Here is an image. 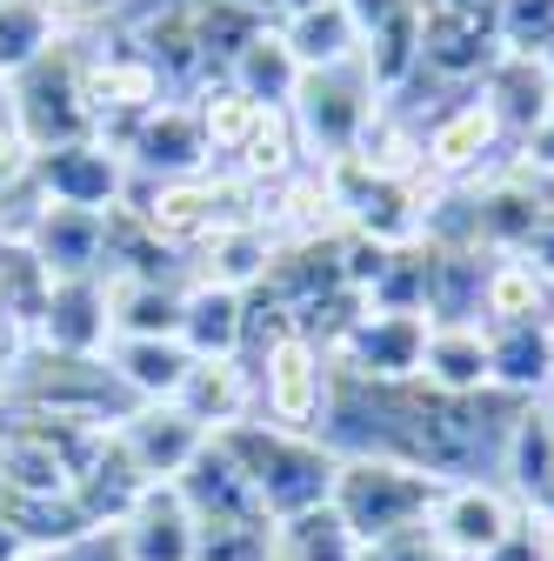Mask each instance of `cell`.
Listing matches in <instances>:
<instances>
[{
	"instance_id": "6da1fadb",
	"label": "cell",
	"mask_w": 554,
	"mask_h": 561,
	"mask_svg": "<svg viewBox=\"0 0 554 561\" xmlns=\"http://www.w3.org/2000/svg\"><path fill=\"white\" fill-rule=\"evenodd\" d=\"M234 448V461L247 468L254 481V502L267 508V522H301L314 508H327L334 495V468L341 455L314 435H281V428H267V421H241V428L221 435Z\"/></svg>"
},
{
	"instance_id": "7a4b0ae2",
	"label": "cell",
	"mask_w": 554,
	"mask_h": 561,
	"mask_svg": "<svg viewBox=\"0 0 554 561\" xmlns=\"http://www.w3.org/2000/svg\"><path fill=\"white\" fill-rule=\"evenodd\" d=\"M441 495V481L422 474V468H407V461H388V455H348L334 468V495L327 508L348 522L355 541H381L394 528H414V522H428Z\"/></svg>"
},
{
	"instance_id": "3957f363",
	"label": "cell",
	"mask_w": 554,
	"mask_h": 561,
	"mask_svg": "<svg viewBox=\"0 0 554 561\" xmlns=\"http://www.w3.org/2000/svg\"><path fill=\"white\" fill-rule=\"evenodd\" d=\"M381 88L368 75V60H348V67H327V75H301L295 88V134H301V148H308V168H334V161H348L361 148V134L374 127L381 114Z\"/></svg>"
},
{
	"instance_id": "277c9868",
	"label": "cell",
	"mask_w": 554,
	"mask_h": 561,
	"mask_svg": "<svg viewBox=\"0 0 554 561\" xmlns=\"http://www.w3.org/2000/svg\"><path fill=\"white\" fill-rule=\"evenodd\" d=\"M327 401H334V362L308 334H274L254 355V408H261L267 428L321 442Z\"/></svg>"
},
{
	"instance_id": "5b68a950",
	"label": "cell",
	"mask_w": 554,
	"mask_h": 561,
	"mask_svg": "<svg viewBox=\"0 0 554 561\" xmlns=\"http://www.w3.org/2000/svg\"><path fill=\"white\" fill-rule=\"evenodd\" d=\"M14 88V127L27 134L34 154H54L67 140H94V114L81 94V41H54Z\"/></svg>"
},
{
	"instance_id": "8992f818",
	"label": "cell",
	"mask_w": 554,
	"mask_h": 561,
	"mask_svg": "<svg viewBox=\"0 0 554 561\" xmlns=\"http://www.w3.org/2000/svg\"><path fill=\"white\" fill-rule=\"evenodd\" d=\"M508 148V134L495 121V107L481 94H461L454 107H441L422 127V174L441 187H474L481 174L495 168V154Z\"/></svg>"
},
{
	"instance_id": "52a82bcc",
	"label": "cell",
	"mask_w": 554,
	"mask_h": 561,
	"mask_svg": "<svg viewBox=\"0 0 554 561\" xmlns=\"http://www.w3.org/2000/svg\"><path fill=\"white\" fill-rule=\"evenodd\" d=\"M521 502L501 481H441V495L428 508V528L441 535L448 561H488L515 528H521Z\"/></svg>"
},
{
	"instance_id": "ba28073f",
	"label": "cell",
	"mask_w": 554,
	"mask_h": 561,
	"mask_svg": "<svg viewBox=\"0 0 554 561\" xmlns=\"http://www.w3.org/2000/svg\"><path fill=\"white\" fill-rule=\"evenodd\" d=\"M127 161L107 140H67V148L34 161V194L47 207H88V215H107V207L127 201Z\"/></svg>"
},
{
	"instance_id": "9c48e42d",
	"label": "cell",
	"mask_w": 554,
	"mask_h": 561,
	"mask_svg": "<svg viewBox=\"0 0 554 561\" xmlns=\"http://www.w3.org/2000/svg\"><path fill=\"white\" fill-rule=\"evenodd\" d=\"M120 207H134L141 228L168 254H194L207 234L221 228V187H215V174H194V181H127Z\"/></svg>"
},
{
	"instance_id": "30bf717a",
	"label": "cell",
	"mask_w": 554,
	"mask_h": 561,
	"mask_svg": "<svg viewBox=\"0 0 554 561\" xmlns=\"http://www.w3.org/2000/svg\"><path fill=\"white\" fill-rule=\"evenodd\" d=\"M120 161L134 181H194L207 174V140H200V121L187 101H161L154 114H141L127 134H120Z\"/></svg>"
},
{
	"instance_id": "8fae6325",
	"label": "cell",
	"mask_w": 554,
	"mask_h": 561,
	"mask_svg": "<svg viewBox=\"0 0 554 561\" xmlns=\"http://www.w3.org/2000/svg\"><path fill=\"white\" fill-rule=\"evenodd\" d=\"M114 442H120V455H127L134 468H141V481L154 488V481H181L187 461L215 442V435H207L194 414H181L174 401H141V408H134L120 428H114Z\"/></svg>"
},
{
	"instance_id": "7c38bea8",
	"label": "cell",
	"mask_w": 554,
	"mask_h": 561,
	"mask_svg": "<svg viewBox=\"0 0 554 561\" xmlns=\"http://www.w3.org/2000/svg\"><path fill=\"white\" fill-rule=\"evenodd\" d=\"M501 60V34L495 14H448V8H422V75L441 88H468L488 81V67Z\"/></svg>"
},
{
	"instance_id": "4fadbf2b",
	"label": "cell",
	"mask_w": 554,
	"mask_h": 561,
	"mask_svg": "<svg viewBox=\"0 0 554 561\" xmlns=\"http://www.w3.org/2000/svg\"><path fill=\"white\" fill-rule=\"evenodd\" d=\"M107 341H114L107 280H101V274L54 280V288H47V308H41V328H34V347H47V355H74V362H94V355H107Z\"/></svg>"
},
{
	"instance_id": "5bb4252c",
	"label": "cell",
	"mask_w": 554,
	"mask_h": 561,
	"mask_svg": "<svg viewBox=\"0 0 554 561\" xmlns=\"http://www.w3.org/2000/svg\"><path fill=\"white\" fill-rule=\"evenodd\" d=\"M27 248L41 254L47 280H81L101 274V248H107V215H88V207H34L27 221Z\"/></svg>"
},
{
	"instance_id": "9a60e30c",
	"label": "cell",
	"mask_w": 554,
	"mask_h": 561,
	"mask_svg": "<svg viewBox=\"0 0 554 561\" xmlns=\"http://www.w3.org/2000/svg\"><path fill=\"white\" fill-rule=\"evenodd\" d=\"M481 101L495 107L501 134L528 148V140L554 121V81H547L541 54H501V60L488 67V81H481Z\"/></svg>"
},
{
	"instance_id": "2e32d148",
	"label": "cell",
	"mask_w": 554,
	"mask_h": 561,
	"mask_svg": "<svg viewBox=\"0 0 554 561\" xmlns=\"http://www.w3.org/2000/svg\"><path fill=\"white\" fill-rule=\"evenodd\" d=\"M181 414H194L207 435H228L254 414V362L247 355H221V362H194L181 394H174Z\"/></svg>"
},
{
	"instance_id": "e0dca14e",
	"label": "cell",
	"mask_w": 554,
	"mask_h": 561,
	"mask_svg": "<svg viewBox=\"0 0 554 561\" xmlns=\"http://www.w3.org/2000/svg\"><path fill=\"white\" fill-rule=\"evenodd\" d=\"M274 241L261 221H221L187 261V280H215V288H234V295H254L267 267H274Z\"/></svg>"
},
{
	"instance_id": "ac0fdd59",
	"label": "cell",
	"mask_w": 554,
	"mask_h": 561,
	"mask_svg": "<svg viewBox=\"0 0 554 561\" xmlns=\"http://www.w3.org/2000/svg\"><path fill=\"white\" fill-rule=\"evenodd\" d=\"M194 508L181 502L174 481H154L141 502H134V515L120 522V548L127 561H194Z\"/></svg>"
},
{
	"instance_id": "d6986e66",
	"label": "cell",
	"mask_w": 554,
	"mask_h": 561,
	"mask_svg": "<svg viewBox=\"0 0 554 561\" xmlns=\"http://www.w3.org/2000/svg\"><path fill=\"white\" fill-rule=\"evenodd\" d=\"M274 27H281L288 54L301 60V75H327V67H348V60H361V41H368L348 0H321V8L281 14Z\"/></svg>"
},
{
	"instance_id": "ffe728a7",
	"label": "cell",
	"mask_w": 554,
	"mask_h": 561,
	"mask_svg": "<svg viewBox=\"0 0 554 561\" xmlns=\"http://www.w3.org/2000/svg\"><path fill=\"white\" fill-rule=\"evenodd\" d=\"M181 347L194 362H221L247 347V295L215 288V280H187L181 295Z\"/></svg>"
},
{
	"instance_id": "44dd1931",
	"label": "cell",
	"mask_w": 554,
	"mask_h": 561,
	"mask_svg": "<svg viewBox=\"0 0 554 561\" xmlns=\"http://www.w3.org/2000/svg\"><path fill=\"white\" fill-rule=\"evenodd\" d=\"M554 328V274H541L521 254L488 261V288H481V328Z\"/></svg>"
},
{
	"instance_id": "7402d4cb",
	"label": "cell",
	"mask_w": 554,
	"mask_h": 561,
	"mask_svg": "<svg viewBox=\"0 0 554 561\" xmlns=\"http://www.w3.org/2000/svg\"><path fill=\"white\" fill-rule=\"evenodd\" d=\"M488 388L541 401L554 388V328H488Z\"/></svg>"
},
{
	"instance_id": "603a6c76",
	"label": "cell",
	"mask_w": 554,
	"mask_h": 561,
	"mask_svg": "<svg viewBox=\"0 0 554 561\" xmlns=\"http://www.w3.org/2000/svg\"><path fill=\"white\" fill-rule=\"evenodd\" d=\"M181 295L187 280H107L114 341H181Z\"/></svg>"
},
{
	"instance_id": "cb8c5ba5",
	"label": "cell",
	"mask_w": 554,
	"mask_h": 561,
	"mask_svg": "<svg viewBox=\"0 0 554 561\" xmlns=\"http://www.w3.org/2000/svg\"><path fill=\"white\" fill-rule=\"evenodd\" d=\"M228 88H241L254 107H295V88H301V60L288 54V41H281V27H261L234 60H228V75H221Z\"/></svg>"
},
{
	"instance_id": "d4e9b609",
	"label": "cell",
	"mask_w": 554,
	"mask_h": 561,
	"mask_svg": "<svg viewBox=\"0 0 554 561\" xmlns=\"http://www.w3.org/2000/svg\"><path fill=\"white\" fill-rule=\"evenodd\" d=\"M422 381L435 394H488V328H428Z\"/></svg>"
},
{
	"instance_id": "484cf974",
	"label": "cell",
	"mask_w": 554,
	"mask_h": 561,
	"mask_svg": "<svg viewBox=\"0 0 554 561\" xmlns=\"http://www.w3.org/2000/svg\"><path fill=\"white\" fill-rule=\"evenodd\" d=\"M107 368L127 381L134 401H174L194 355L181 341H107Z\"/></svg>"
},
{
	"instance_id": "4316f807",
	"label": "cell",
	"mask_w": 554,
	"mask_h": 561,
	"mask_svg": "<svg viewBox=\"0 0 554 561\" xmlns=\"http://www.w3.org/2000/svg\"><path fill=\"white\" fill-rule=\"evenodd\" d=\"M301 168H308V148H301V134H295V114H288V107H267V114L254 121V134H247V148L234 154V174L267 194V187L295 181Z\"/></svg>"
},
{
	"instance_id": "83f0119b",
	"label": "cell",
	"mask_w": 554,
	"mask_h": 561,
	"mask_svg": "<svg viewBox=\"0 0 554 561\" xmlns=\"http://www.w3.org/2000/svg\"><path fill=\"white\" fill-rule=\"evenodd\" d=\"M194 121H200V140H207V154H241L247 148V134H254V121L267 114V107H254L241 88H228V81H215V88H200L194 101Z\"/></svg>"
},
{
	"instance_id": "f1b7e54d",
	"label": "cell",
	"mask_w": 554,
	"mask_h": 561,
	"mask_svg": "<svg viewBox=\"0 0 554 561\" xmlns=\"http://www.w3.org/2000/svg\"><path fill=\"white\" fill-rule=\"evenodd\" d=\"M281 548V522L267 515H228L194 528V561H274Z\"/></svg>"
},
{
	"instance_id": "f546056e",
	"label": "cell",
	"mask_w": 554,
	"mask_h": 561,
	"mask_svg": "<svg viewBox=\"0 0 554 561\" xmlns=\"http://www.w3.org/2000/svg\"><path fill=\"white\" fill-rule=\"evenodd\" d=\"M54 41L60 34H54L41 0H0V81H21Z\"/></svg>"
},
{
	"instance_id": "4dcf8cb0",
	"label": "cell",
	"mask_w": 554,
	"mask_h": 561,
	"mask_svg": "<svg viewBox=\"0 0 554 561\" xmlns=\"http://www.w3.org/2000/svg\"><path fill=\"white\" fill-rule=\"evenodd\" d=\"M274 561H361V541L348 535V522H341L334 508H314L301 522H281Z\"/></svg>"
},
{
	"instance_id": "1f68e13d",
	"label": "cell",
	"mask_w": 554,
	"mask_h": 561,
	"mask_svg": "<svg viewBox=\"0 0 554 561\" xmlns=\"http://www.w3.org/2000/svg\"><path fill=\"white\" fill-rule=\"evenodd\" d=\"M501 54H541L554 41V0H495Z\"/></svg>"
},
{
	"instance_id": "d6a6232c",
	"label": "cell",
	"mask_w": 554,
	"mask_h": 561,
	"mask_svg": "<svg viewBox=\"0 0 554 561\" xmlns=\"http://www.w3.org/2000/svg\"><path fill=\"white\" fill-rule=\"evenodd\" d=\"M41 8H47V21H54L60 41H81V34H94V27L127 21L134 0H41Z\"/></svg>"
},
{
	"instance_id": "836d02e7",
	"label": "cell",
	"mask_w": 554,
	"mask_h": 561,
	"mask_svg": "<svg viewBox=\"0 0 554 561\" xmlns=\"http://www.w3.org/2000/svg\"><path fill=\"white\" fill-rule=\"evenodd\" d=\"M361 561H448V548L428 522H414V528H394L381 541H361Z\"/></svg>"
},
{
	"instance_id": "e575fe53",
	"label": "cell",
	"mask_w": 554,
	"mask_h": 561,
	"mask_svg": "<svg viewBox=\"0 0 554 561\" xmlns=\"http://www.w3.org/2000/svg\"><path fill=\"white\" fill-rule=\"evenodd\" d=\"M422 8H448V14H495V0H422Z\"/></svg>"
},
{
	"instance_id": "d590c367",
	"label": "cell",
	"mask_w": 554,
	"mask_h": 561,
	"mask_svg": "<svg viewBox=\"0 0 554 561\" xmlns=\"http://www.w3.org/2000/svg\"><path fill=\"white\" fill-rule=\"evenodd\" d=\"M0 134H14V88L0 81Z\"/></svg>"
},
{
	"instance_id": "8d00e7d4",
	"label": "cell",
	"mask_w": 554,
	"mask_h": 561,
	"mask_svg": "<svg viewBox=\"0 0 554 561\" xmlns=\"http://www.w3.org/2000/svg\"><path fill=\"white\" fill-rule=\"evenodd\" d=\"M301 8H321V0H274V14H301Z\"/></svg>"
},
{
	"instance_id": "74e56055",
	"label": "cell",
	"mask_w": 554,
	"mask_h": 561,
	"mask_svg": "<svg viewBox=\"0 0 554 561\" xmlns=\"http://www.w3.org/2000/svg\"><path fill=\"white\" fill-rule=\"evenodd\" d=\"M534 408H541V421H547V428H554V388H547V394H541Z\"/></svg>"
},
{
	"instance_id": "f35d334b",
	"label": "cell",
	"mask_w": 554,
	"mask_h": 561,
	"mask_svg": "<svg viewBox=\"0 0 554 561\" xmlns=\"http://www.w3.org/2000/svg\"><path fill=\"white\" fill-rule=\"evenodd\" d=\"M234 8H247V14H274V0H234Z\"/></svg>"
},
{
	"instance_id": "ab89813d",
	"label": "cell",
	"mask_w": 554,
	"mask_h": 561,
	"mask_svg": "<svg viewBox=\"0 0 554 561\" xmlns=\"http://www.w3.org/2000/svg\"><path fill=\"white\" fill-rule=\"evenodd\" d=\"M541 67H547V81H554V41H547V47H541Z\"/></svg>"
}]
</instances>
